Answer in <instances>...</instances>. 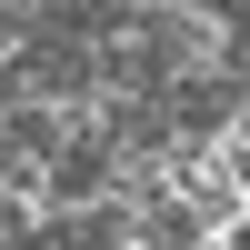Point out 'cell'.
<instances>
[]
</instances>
